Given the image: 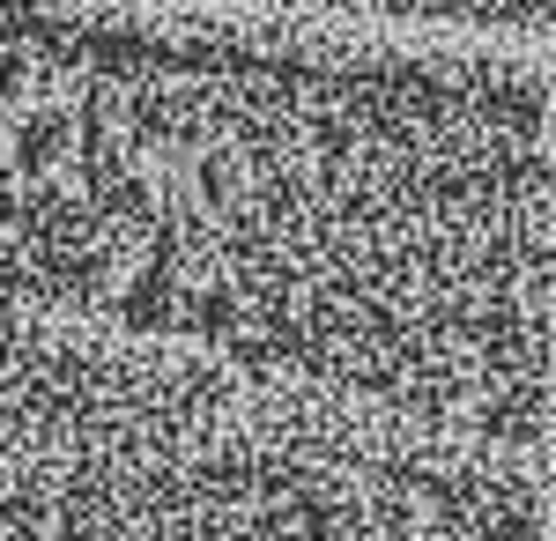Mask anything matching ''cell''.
I'll return each mask as SVG.
<instances>
[{
	"mask_svg": "<svg viewBox=\"0 0 556 541\" xmlns=\"http://www.w3.org/2000/svg\"><path fill=\"white\" fill-rule=\"evenodd\" d=\"M134 8L386 45H475V52H542V30H549V0H134Z\"/></svg>",
	"mask_w": 556,
	"mask_h": 541,
	"instance_id": "cell-1",
	"label": "cell"
}]
</instances>
